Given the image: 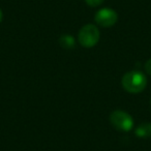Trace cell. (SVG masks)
<instances>
[{
	"instance_id": "cell-5",
	"label": "cell",
	"mask_w": 151,
	"mask_h": 151,
	"mask_svg": "<svg viewBox=\"0 0 151 151\" xmlns=\"http://www.w3.org/2000/svg\"><path fill=\"white\" fill-rule=\"evenodd\" d=\"M59 45L64 50H71L75 47V38L69 34H62L59 37Z\"/></svg>"
},
{
	"instance_id": "cell-2",
	"label": "cell",
	"mask_w": 151,
	"mask_h": 151,
	"mask_svg": "<svg viewBox=\"0 0 151 151\" xmlns=\"http://www.w3.org/2000/svg\"><path fill=\"white\" fill-rule=\"evenodd\" d=\"M99 36L101 35H99V28L92 24H88L81 28L78 40L81 46L85 47V48H92L99 42Z\"/></svg>"
},
{
	"instance_id": "cell-3",
	"label": "cell",
	"mask_w": 151,
	"mask_h": 151,
	"mask_svg": "<svg viewBox=\"0 0 151 151\" xmlns=\"http://www.w3.org/2000/svg\"><path fill=\"white\" fill-rule=\"evenodd\" d=\"M110 121L116 129L120 132H129L134 126L132 116L121 110H116L110 115Z\"/></svg>"
},
{
	"instance_id": "cell-9",
	"label": "cell",
	"mask_w": 151,
	"mask_h": 151,
	"mask_svg": "<svg viewBox=\"0 0 151 151\" xmlns=\"http://www.w3.org/2000/svg\"><path fill=\"white\" fill-rule=\"evenodd\" d=\"M2 21V12H1V9H0V22Z\"/></svg>"
},
{
	"instance_id": "cell-7",
	"label": "cell",
	"mask_w": 151,
	"mask_h": 151,
	"mask_svg": "<svg viewBox=\"0 0 151 151\" xmlns=\"http://www.w3.org/2000/svg\"><path fill=\"white\" fill-rule=\"evenodd\" d=\"M85 2L89 5V6L96 7L99 5H101L104 2V0H85Z\"/></svg>"
},
{
	"instance_id": "cell-1",
	"label": "cell",
	"mask_w": 151,
	"mask_h": 151,
	"mask_svg": "<svg viewBox=\"0 0 151 151\" xmlns=\"http://www.w3.org/2000/svg\"><path fill=\"white\" fill-rule=\"evenodd\" d=\"M147 79L140 71H129L126 73L122 78V86L129 93H139L145 89Z\"/></svg>"
},
{
	"instance_id": "cell-4",
	"label": "cell",
	"mask_w": 151,
	"mask_h": 151,
	"mask_svg": "<svg viewBox=\"0 0 151 151\" xmlns=\"http://www.w3.org/2000/svg\"><path fill=\"white\" fill-rule=\"evenodd\" d=\"M95 22L103 27H111L115 25L118 20V15L112 9H103L99 11L95 15Z\"/></svg>"
},
{
	"instance_id": "cell-6",
	"label": "cell",
	"mask_w": 151,
	"mask_h": 151,
	"mask_svg": "<svg viewBox=\"0 0 151 151\" xmlns=\"http://www.w3.org/2000/svg\"><path fill=\"white\" fill-rule=\"evenodd\" d=\"M136 136L139 138H149L151 137V123L140 124L136 128Z\"/></svg>"
},
{
	"instance_id": "cell-8",
	"label": "cell",
	"mask_w": 151,
	"mask_h": 151,
	"mask_svg": "<svg viewBox=\"0 0 151 151\" xmlns=\"http://www.w3.org/2000/svg\"><path fill=\"white\" fill-rule=\"evenodd\" d=\"M145 69H146L148 75H151V59H149L146 62V64H145Z\"/></svg>"
}]
</instances>
